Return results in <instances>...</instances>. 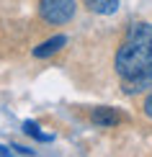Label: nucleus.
<instances>
[{"mask_svg": "<svg viewBox=\"0 0 152 157\" xmlns=\"http://www.w3.org/2000/svg\"><path fill=\"white\" fill-rule=\"evenodd\" d=\"M116 75L127 95L152 88V26L131 23L114 59Z\"/></svg>", "mask_w": 152, "mask_h": 157, "instance_id": "nucleus-1", "label": "nucleus"}, {"mask_svg": "<svg viewBox=\"0 0 152 157\" xmlns=\"http://www.w3.org/2000/svg\"><path fill=\"white\" fill-rule=\"evenodd\" d=\"M39 16L52 26L67 23L75 16V0H41L39 3Z\"/></svg>", "mask_w": 152, "mask_h": 157, "instance_id": "nucleus-2", "label": "nucleus"}, {"mask_svg": "<svg viewBox=\"0 0 152 157\" xmlns=\"http://www.w3.org/2000/svg\"><path fill=\"white\" fill-rule=\"evenodd\" d=\"M90 119H93V124H98V126H116V124L121 121V116H119L114 108L101 106V108H95L93 113H90Z\"/></svg>", "mask_w": 152, "mask_h": 157, "instance_id": "nucleus-3", "label": "nucleus"}, {"mask_svg": "<svg viewBox=\"0 0 152 157\" xmlns=\"http://www.w3.org/2000/svg\"><path fill=\"white\" fill-rule=\"evenodd\" d=\"M64 44H67V36H52L49 41H44L41 47L34 49V57H39V59H41V57H49V54H54V52H59Z\"/></svg>", "mask_w": 152, "mask_h": 157, "instance_id": "nucleus-4", "label": "nucleus"}, {"mask_svg": "<svg viewBox=\"0 0 152 157\" xmlns=\"http://www.w3.org/2000/svg\"><path fill=\"white\" fill-rule=\"evenodd\" d=\"M88 10L98 13V16H111L119 10V0H85Z\"/></svg>", "mask_w": 152, "mask_h": 157, "instance_id": "nucleus-5", "label": "nucleus"}, {"mask_svg": "<svg viewBox=\"0 0 152 157\" xmlns=\"http://www.w3.org/2000/svg\"><path fill=\"white\" fill-rule=\"evenodd\" d=\"M23 132L29 134V136H36L39 142H49V139H52L49 134H41V132H39V126H36L34 121H26V124H23Z\"/></svg>", "mask_w": 152, "mask_h": 157, "instance_id": "nucleus-6", "label": "nucleus"}, {"mask_svg": "<svg viewBox=\"0 0 152 157\" xmlns=\"http://www.w3.org/2000/svg\"><path fill=\"white\" fill-rule=\"evenodd\" d=\"M142 108H144V116H147V119H152V93L144 98V103H142Z\"/></svg>", "mask_w": 152, "mask_h": 157, "instance_id": "nucleus-7", "label": "nucleus"}, {"mask_svg": "<svg viewBox=\"0 0 152 157\" xmlns=\"http://www.w3.org/2000/svg\"><path fill=\"white\" fill-rule=\"evenodd\" d=\"M0 155H10V149H5V147H0Z\"/></svg>", "mask_w": 152, "mask_h": 157, "instance_id": "nucleus-8", "label": "nucleus"}]
</instances>
